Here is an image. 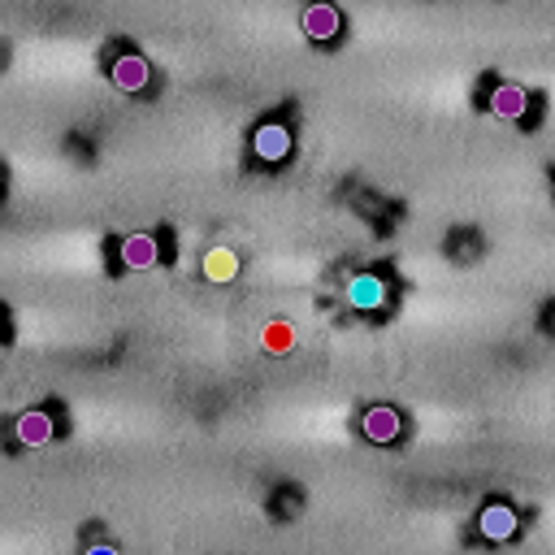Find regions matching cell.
<instances>
[{
	"instance_id": "6da1fadb",
	"label": "cell",
	"mask_w": 555,
	"mask_h": 555,
	"mask_svg": "<svg viewBox=\"0 0 555 555\" xmlns=\"http://www.w3.org/2000/svg\"><path fill=\"white\" fill-rule=\"evenodd\" d=\"M61 434V408L56 403H43V408H26L13 416V429H9V442L17 451H39L48 442H56Z\"/></svg>"
},
{
	"instance_id": "7a4b0ae2",
	"label": "cell",
	"mask_w": 555,
	"mask_h": 555,
	"mask_svg": "<svg viewBox=\"0 0 555 555\" xmlns=\"http://www.w3.org/2000/svg\"><path fill=\"white\" fill-rule=\"evenodd\" d=\"M390 295H395V282H390V273L377 269V264L351 273V282H347V304H351L356 312H364V317H386Z\"/></svg>"
},
{
	"instance_id": "3957f363",
	"label": "cell",
	"mask_w": 555,
	"mask_h": 555,
	"mask_svg": "<svg viewBox=\"0 0 555 555\" xmlns=\"http://www.w3.org/2000/svg\"><path fill=\"white\" fill-rule=\"evenodd\" d=\"M251 160L256 165H269V169H278V165H286L291 160V152H295V130H291V121H282V117H264L256 130H251Z\"/></svg>"
},
{
	"instance_id": "277c9868",
	"label": "cell",
	"mask_w": 555,
	"mask_h": 555,
	"mask_svg": "<svg viewBox=\"0 0 555 555\" xmlns=\"http://www.w3.org/2000/svg\"><path fill=\"white\" fill-rule=\"evenodd\" d=\"M165 247H169V243H160V234L134 230V234L113 238V260H117V269H126V273H143V269H156V264L165 260Z\"/></svg>"
},
{
	"instance_id": "5b68a950",
	"label": "cell",
	"mask_w": 555,
	"mask_h": 555,
	"mask_svg": "<svg viewBox=\"0 0 555 555\" xmlns=\"http://www.w3.org/2000/svg\"><path fill=\"white\" fill-rule=\"evenodd\" d=\"M360 434H364V442H373V447H395V442H403V434H408V416H403L395 403H369V408L360 412Z\"/></svg>"
},
{
	"instance_id": "8992f818",
	"label": "cell",
	"mask_w": 555,
	"mask_h": 555,
	"mask_svg": "<svg viewBox=\"0 0 555 555\" xmlns=\"http://www.w3.org/2000/svg\"><path fill=\"white\" fill-rule=\"evenodd\" d=\"M473 529H477L481 542H494V546L499 542H512L520 533V512L507 499H486L477 507V516H473Z\"/></svg>"
},
{
	"instance_id": "52a82bcc",
	"label": "cell",
	"mask_w": 555,
	"mask_h": 555,
	"mask_svg": "<svg viewBox=\"0 0 555 555\" xmlns=\"http://www.w3.org/2000/svg\"><path fill=\"white\" fill-rule=\"evenodd\" d=\"M108 78H113L117 91L139 95V91L152 87V65H147V56H139V52H130V48H117V52L108 56Z\"/></svg>"
},
{
	"instance_id": "ba28073f",
	"label": "cell",
	"mask_w": 555,
	"mask_h": 555,
	"mask_svg": "<svg viewBox=\"0 0 555 555\" xmlns=\"http://www.w3.org/2000/svg\"><path fill=\"white\" fill-rule=\"evenodd\" d=\"M481 100L499 121H525L533 113V95L520 82H490Z\"/></svg>"
},
{
	"instance_id": "9c48e42d",
	"label": "cell",
	"mask_w": 555,
	"mask_h": 555,
	"mask_svg": "<svg viewBox=\"0 0 555 555\" xmlns=\"http://www.w3.org/2000/svg\"><path fill=\"white\" fill-rule=\"evenodd\" d=\"M299 26H304V35H308L312 43H334V39L343 35V13H338L334 0H312V4L304 9Z\"/></svg>"
},
{
	"instance_id": "30bf717a",
	"label": "cell",
	"mask_w": 555,
	"mask_h": 555,
	"mask_svg": "<svg viewBox=\"0 0 555 555\" xmlns=\"http://www.w3.org/2000/svg\"><path fill=\"white\" fill-rule=\"evenodd\" d=\"M199 273H204L208 282H234V278H238V256H234V247H208L204 260H199Z\"/></svg>"
},
{
	"instance_id": "8fae6325",
	"label": "cell",
	"mask_w": 555,
	"mask_h": 555,
	"mask_svg": "<svg viewBox=\"0 0 555 555\" xmlns=\"http://www.w3.org/2000/svg\"><path fill=\"white\" fill-rule=\"evenodd\" d=\"M260 347H264L269 356H286V351L295 347V325H291V321H269V325L260 330Z\"/></svg>"
},
{
	"instance_id": "7c38bea8",
	"label": "cell",
	"mask_w": 555,
	"mask_h": 555,
	"mask_svg": "<svg viewBox=\"0 0 555 555\" xmlns=\"http://www.w3.org/2000/svg\"><path fill=\"white\" fill-rule=\"evenodd\" d=\"M299 503H304V494H299L295 486H278V494H273V503H269V512H273L278 520H291V516L299 512Z\"/></svg>"
},
{
	"instance_id": "4fadbf2b",
	"label": "cell",
	"mask_w": 555,
	"mask_h": 555,
	"mask_svg": "<svg viewBox=\"0 0 555 555\" xmlns=\"http://www.w3.org/2000/svg\"><path fill=\"white\" fill-rule=\"evenodd\" d=\"M82 555H121L108 538H95V529H91V538H87V546H82Z\"/></svg>"
},
{
	"instance_id": "5bb4252c",
	"label": "cell",
	"mask_w": 555,
	"mask_h": 555,
	"mask_svg": "<svg viewBox=\"0 0 555 555\" xmlns=\"http://www.w3.org/2000/svg\"><path fill=\"white\" fill-rule=\"evenodd\" d=\"M542 325H546V330H555V299L546 304V317H542Z\"/></svg>"
},
{
	"instance_id": "9a60e30c",
	"label": "cell",
	"mask_w": 555,
	"mask_h": 555,
	"mask_svg": "<svg viewBox=\"0 0 555 555\" xmlns=\"http://www.w3.org/2000/svg\"><path fill=\"white\" fill-rule=\"evenodd\" d=\"M9 308H0V334H9V317H4Z\"/></svg>"
}]
</instances>
